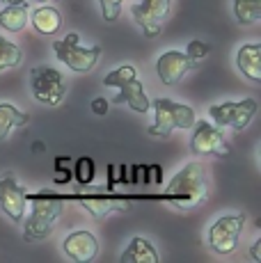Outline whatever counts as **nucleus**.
<instances>
[{
  "mask_svg": "<svg viewBox=\"0 0 261 263\" xmlns=\"http://www.w3.org/2000/svg\"><path fill=\"white\" fill-rule=\"evenodd\" d=\"M3 3H7V5H21V3H26V0H3Z\"/></svg>",
  "mask_w": 261,
  "mask_h": 263,
  "instance_id": "bb28decb",
  "label": "nucleus"
},
{
  "mask_svg": "<svg viewBox=\"0 0 261 263\" xmlns=\"http://www.w3.org/2000/svg\"><path fill=\"white\" fill-rule=\"evenodd\" d=\"M259 242H261V240H257V242L252 245V259H254V261L261 259V256H259Z\"/></svg>",
  "mask_w": 261,
  "mask_h": 263,
  "instance_id": "a878e982",
  "label": "nucleus"
},
{
  "mask_svg": "<svg viewBox=\"0 0 261 263\" xmlns=\"http://www.w3.org/2000/svg\"><path fill=\"white\" fill-rule=\"evenodd\" d=\"M34 3H37V5H44V3H46V0H34Z\"/></svg>",
  "mask_w": 261,
  "mask_h": 263,
  "instance_id": "cd10ccee",
  "label": "nucleus"
},
{
  "mask_svg": "<svg viewBox=\"0 0 261 263\" xmlns=\"http://www.w3.org/2000/svg\"><path fill=\"white\" fill-rule=\"evenodd\" d=\"M32 25L37 32L42 34H53L62 25V16L55 7H37L32 12Z\"/></svg>",
  "mask_w": 261,
  "mask_h": 263,
  "instance_id": "a211bd4d",
  "label": "nucleus"
},
{
  "mask_svg": "<svg viewBox=\"0 0 261 263\" xmlns=\"http://www.w3.org/2000/svg\"><path fill=\"white\" fill-rule=\"evenodd\" d=\"M195 130L190 138V151L197 156H218V158H227L232 154L229 144L225 142L222 133L218 126H213L207 119L195 121Z\"/></svg>",
  "mask_w": 261,
  "mask_h": 263,
  "instance_id": "1a4fd4ad",
  "label": "nucleus"
},
{
  "mask_svg": "<svg viewBox=\"0 0 261 263\" xmlns=\"http://www.w3.org/2000/svg\"><path fill=\"white\" fill-rule=\"evenodd\" d=\"M211 53V46L204 42H199V39H195V42L188 44V50H185V55H188L193 62H199V60H204L207 55Z\"/></svg>",
  "mask_w": 261,
  "mask_h": 263,
  "instance_id": "b1692460",
  "label": "nucleus"
},
{
  "mask_svg": "<svg viewBox=\"0 0 261 263\" xmlns=\"http://www.w3.org/2000/svg\"><path fill=\"white\" fill-rule=\"evenodd\" d=\"M193 60L181 50H167L156 60V73L163 85H177L193 69Z\"/></svg>",
  "mask_w": 261,
  "mask_h": 263,
  "instance_id": "f8f14e48",
  "label": "nucleus"
},
{
  "mask_svg": "<svg viewBox=\"0 0 261 263\" xmlns=\"http://www.w3.org/2000/svg\"><path fill=\"white\" fill-rule=\"evenodd\" d=\"M257 115V101L243 99V101H227V103H218L209 108V117L218 126H227L234 130H243L250 126L252 117Z\"/></svg>",
  "mask_w": 261,
  "mask_h": 263,
  "instance_id": "6e6552de",
  "label": "nucleus"
},
{
  "mask_svg": "<svg viewBox=\"0 0 261 263\" xmlns=\"http://www.w3.org/2000/svg\"><path fill=\"white\" fill-rule=\"evenodd\" d=\"M53 50L58 55L60 62H64L71 71L76 73H87L97 67L99 58H101L103 48L99 46H80V37L76 32H69L64 39L53 42Z\"/></svg>",
  "mask_w": 261,
  "mask_h": 263,
  "instance_id": "39448f33",
  "label": "nucleus"
},
{
  "mask_svg": "<svg viewBox=\"0 0 261 263\" xmlns=\"http://www.w3.org/2000/svg\"><path fill=\"white\" fill-rule=\"evenodd\" d=\"M0 25H3L7 32H21L28 25V5H9L0 12Z\"/></svg>",
  "mask_w": 261,
  "mask_h": 263,
  "instance_id": "6ab92c4d",
  "label": "nucleus"
},
{
  "mask_svg": "<svg viewBox=\"0 0 261 263\" xmlns=\"http://www.w3.org/2000/svg\"><path fill=\"white\" fill-rule=\"evenodd\" d=\"M234 14L240 25H254L261 21V0H234Z\"/></svg>",
  "mask_w": 261,
  "mask_h": 263,
  "instance_id": "aec40b11",
  "label": "nucleus"
},
{
  "mask_svg": "<svg viewBox=\"0 0 261 263\" xmlns=\"http://www.w3.org/2000/svg\"><path fill=\"white\" fill-rule=\"evenodd\" d=\"M30 117L26 112H21L18 108H14L12 103H0V142L9 138L14 128L18 126H26Z\"/></svg>",
  "mask_w": 261,
  "mask_h": 263,
  "instance_id": "f3484780",
  "label": "nucleus"
},
{
  "mask_svg": "<svg viewBox=\"0 0 261 263\" xmlns=\"http://www.w3.org/2000/svg\"><path fill=\"white\" fill-rule=\"evenodd\" d=\"M103 85L117 89L115 99H113L115 105L126 103L135 112H149V110H152V101L147 99V94H144V89H142V83L138 80V71H135V67H130V64H124V67L110 71L103 78Z\"/></svg>",
  "mask_w": 261,
  "mask_h": 263,
  "instance_id": "7ed1b4c3",
  "label": "nucleus"
},
{
  "mask_svg": "<svg viewBox=\"0 0 261 263\" xmlns=\"http://www.w3.org/2000/svg\"><path fill=\"white\" fill-rule=\"evenodd\" d=\"M78 201L89 211L97 220H101L113 211H122L124 201H119L117 197H105V195H80Z\"/></svg>",
  "mask_w": 261,
  "mask_h": 263,
  "instance_id": "dca6fc26",
  "label": "nucleus"
},
{
  "mask_svg": "<svg viewBox=\"0 0 261 263\" xmlns=\"http://www.w3.org/2000/svg\"><path fill=\"white\" fill-rule=\"evenodd\" d=\"M99 5H101L103 18L108 23H113V21H117V18H119V12H122L124 0H99Z\"/></svg>",
  "mask_w": 261,
  "mask_h": 263,
  "instance_id": "5701e85b",
  "label": "nucleus"
},
{
  "mask_svg": "<svg viewBox=\"0 0 261 263\" xmlns=\"http://www.w3.org/2000/svg\"><path fill=\"white\" fill-rule=\"evenodd\" d=\"M236 64H238V71L245 78L259 83L261 80V46L259 44H243L236 53Z\"/></svg>",
  "mask_w": 261,
  "mask_h": 263,
  "instance_id": "4468645a",
  "label": "nucleus"
},
{
  "mask_svg": "<svg viewBox=\"0 0 261 263\" xmlns=\"http://www.w3.org/2000/svg\"><path fill=\"white\" fill-rule=\"evenodd\" d=\"M30 89L34 101L44 105H60L67 94L64 76L53 67H34L30 71Z\"/></svg>",
  "mask_w": 261,
  "mask_h": 263,
  "instance_id": "423d86ee",
  "label": "nucleus"
},
{
  "mask_svg": "<svg viewBox=\"0 0 261 263\" xmlns=\"http://www.w3.org/2000/svg\"><path fill=\"white\" fill-rule=\"evenodd\" d=\"M28 201H32L30 206V217L23 224V234L28 240H44L51 236L53 224L64 211V204L60 199V195L55 192H37V195H28Z\"/></svg>",
  "mask_w": 261,
  "mask_h": 263,
  "instance_id": "f03ea898",
  "label": "nucleus"
},
{
  "mask_svg": "<svg viewBox=\"0 0 261 263\" xmlns=\"http://www.w3.org/2000/svg\"><path fill=\"white\" fill-rule=\"evenodd\" d=\"M0 209L12 222L21 224L28 211V190L16 183L14 174L0 176Z\"/></svg>",
  "mask_w": 261,
  "mask_h": 263,
  "instance_id": "9b49d317",
  "label": "nucleus"
},
{
  "mask_svg": "<svg viewBox=\"0 0 261 263\" xmlns=\"http://www.w3.org/2000/svg\"><path fill=\"white\" fill-rule=\"evenodd\" d=\"M108 108H110V103L103 99V96H99V99L92 101V112L97 115V117H103V115H108Z\"/></svg>",
  "mask_w": 261,
  "mask_h": 263,
  "instance_id": "393cba45",
  "label": "nucleus"
},
{
  "mask_svg": "<svg viewBox=\"0 0 261 263\" xmlns=\"http://www.w3.org/2000/svg\"><path fill=\"white\" fill-rule=\"evenodd\" d=\"M23 62V50L18 44L9 42V39L0 37V71L5 69H14Z\"/></svg>",
  "mask_w": 261,
  "mask_h": 263,
  "instance_id": "412c9836",
  "label": "nucleus"
},
{
  "mask_svg": "<svg viewBox=\"0 0 261 263\" xmlns=\"http://www.w3.org/2000/svg\"><path fill=\"white\" fill-rule=\"evenodd\" d=\"M243 224H245V213L218 217L207 234L209 247L215 254H232L238 247V236L243 231Z\"/></svg>",
  "mask_w": 261,
  "mask_h": 263,
  "instance_id": "0eeeda50",
  "label": "nucleus"
},
{
  "mask_svg": "<svg viewBox=\"0 0 261 263\" xmlns=\"http://www.w3.org/2000/svg\"><path fill=\"white\" fill-rule=\"evenodd\" d=\"M207 195L209 181L207 174H204V167L199 163H188L172 176L163 197L177 209H195L197 204H202L207 199Z\"/></svg>",
  "mask_w": 261,
  "mask_h": 263,
  "instance_id": "f257e3e1",
  "label": "nucleus"
},
{
  "mask_svg": "<svg viewBox=\"0 0 261 263\" xmlns=\"http://www.w3.org/2000/svg\"><path fill=\"white\" fill-rule=\"evenodd\" d=\"M152 105H154V112H156V119L149 126V135L167 138L174 128L188 130L197 121L195 110L190 105L177 103V101H170V99H154Z\"/></svg>",
  "mask_w": 261,
  "mask_h": 263,
  "instance_id": "20e7f679",
  "label": "nucleus"
},
{
  "mask_svg": "<svg viewBox=\"0 0 261 263\" xmlns=\"http://www.w3.org/2000/svg\"><path fill=\"white\" fill-rule=\"evenodd\" d=\"M94 176H97V165H94V160L92 158H78V163H76V179H78V183L89 185L94 181Z\"/></svg>",
  "mask_w": 261,
  "mask_h": 263,
  "instance_id": "4be33fe9",
  "label": "nucleus"
},
{
  "mask_svg": "<svg viewBox=\"0 0 261 263\" xmlns=\"http://www.w3.org/2000/svg\"><path fill=\"white\" fill-rule=\"evenodd\" d=\"M160 254L156 252V247L144 238H130L126 250L119 256V263H158Z\"/></svg>",
  "mask_w": 261,
  "mask_h": 263,
  "instance_id": "2eb2a0df",
  "label": "nucleus"
},
{
  "mask_svg": "<svg viewBox=\"0 0 261 263\" xmlns=\"http://www.w3.org/2000/svg\"><path fill=\"white\" fill-rule=\"evenodd\" d=\"M170 7H172V0H135L130 12H133V21L140 25L144 37L154 39L160 34L163 21L170 16Z\"/></svg>",
  "mask_w": 261,
  "mask_h": 263,
  "instance_id": "9d476101",
  "label": "nucleus"
},
{
  "mask_svg": "<svg viewBox=\"0 0 261 263\" xmlns=\"http://www.w3.org/2000/svg\"><path fill=\"white\" fill-rule=\"evenodd\" d=\"M62 250L71 261L89 263V261L97 259V254H99V240H97V236L85 231V229L73 231V234H69L67 238H64Z\"/></svg>",
  "mask_w": 261,
  "mask_h": 263,
  "instance_id": "ddd939ff",
  "label": "nucleus"
}]
</instances>
